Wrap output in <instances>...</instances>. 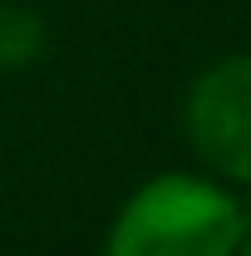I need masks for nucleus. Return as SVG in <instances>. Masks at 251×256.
I'll return each instance as SVG.
<instances>
[{
  "label": "nucleus",
  "instance_id": "7ed1b4c3",
  "mask_svg": "<svg viewBox=\"0 0 251 256\" xmlns=\"http://www.w3.org/2000/svg\"><path fill=\"white\" fill-rule=\"evenodd\" d=\"M44 54V25L20 5H0V69H25Z\"/></svg>",
  "mask_w": 251,
  "mask_h": 256
},
{
  "label": "nucleus",
  "instance_id": "f03ea898",
  "mask_svg": "<svg viewBox=\"0 0 251 256\" xmlns=\"http://www.w3.org/2000/svg\"><path fill=\"white\" fill-rule=\"evenodd\" d=\"M182 133L202 168L226 182H251V54H226L192 79Z\"/></svg>",
  "mask_w": 251,
  "mask_h": 256
},
{
  "label": "nucleus",
  "instance_id": "f257e3e1",
  "mask_svg": "<svg viewBox=\"0 0 251 256\" xmlns=\"http://www.w3.org/2000/svg\"><path fill=\"white\" fill-rule=\"evenodd\" d=\"M246 207L202 172H158L114 212L104 256H232Z\"/></svg>",
  "mask_w": 251,
  "mask_h": 256
},
{
  "label": "nucleus",
  "instance_id": "20e7f679",
  "mask_svg": "<svg viewBox=\"0 0 251 256\" xmlns=\"http://www.w3.org/2000/svg\"><path fill=\"white\" fill-rule=\"evenodd\" d=\"M232 256H251V212H246V226H242V242H236V252Z\"/></svg>",
  "mask_w": 251,
  "mask_h": 256
}]
</instances>
